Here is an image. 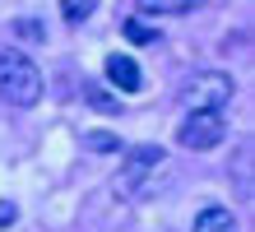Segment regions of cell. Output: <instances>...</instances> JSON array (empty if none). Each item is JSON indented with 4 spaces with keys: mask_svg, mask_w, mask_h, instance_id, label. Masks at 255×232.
I'll list each match as a JSON object with an SVG mask.
<instances>
[{
    "mask_svg": "<svg viewBox=\"0 0 255 232\" xmlns=\"http://www.w3.org/2000/svg\"><path fill=\"white\" fill-rule=\"evenodd\" d=\"M42 98V70L23 51H0V102L33 107Z\"/></svg>",
    "mask_w": 255,
    "mask_h": 232,
    "instance_id": "1",
    "label": "cell"
},
{
    "mask_svg": "<svg viewBox=\"0 0 255 232\" xmlns=\"http://www.w3.org/2000/svg\"><path fill=\"white\" fill-rule=\"evenodd\" d=\"M228 98H232V74H223V70H204V74H195L181 88L186 112H223Z\"/></svg>",
    "mask_w": 255,
    "mask_h": 232,
    "instance_id": "2",
    "label": "cell"
},
{
    "mask_svg": "<svg viewBox=\"0 0 255 232\" xmlns=\"http://www.w3.org/2000/svg\"><path fill=\"white\" fill-rule=\"evenodd\" d=\"M223 135H228V126H223V116H218V112H190V116L181 121V130H176V139H181L186 149H195V153L218 149V144H223Z\"/></svg>",
    "mask_w": 255,
    "mask_h": 232,
    "instance_id": "3",
    "label": "cell"
},
{
    "mask_svg": "<svg viewBox=\"0 0 255 232\" xmlns=\"http://www.w3.org/2000/svg\"><path fill=\"white\" fill-rule=\"evenodd\" d=\"M162 158H167V153H162L158 144H144V149H130V158H126V167L121 172H116V195H134L139 191V186L148 181L162 167Z\"/></svg>",
    "mask_w": 255,
    "mask_h": 232,
    "instance_id": "4",
    "label": "cell"
},
{
    "mask_svg": "<svg viewBox=\"0 0 255 232\" xmlns=\"http://www.w3.org/2000/svg\"><path fill=\"white\" fill-rule=\"evenodd\" d=\"M107 79H112V88H121V93H139L144 88V74H139V65H134L126 51L107 56Z\"/></svg>",
    "mask_w": 255,
    "mask_h": 232,
    "instance_id": "5",
    "label": "cell"
},
{
    "mask_svg": "<svg viewBox=\"0 0 255 232\" xmlns=\"http://www.w3.org/2000/svg\"><path fill=\"white\" fill-rule=\"evenodd\" d=\"M190 232H237V219H232V209L214 205V209H200V214H195V228Z\"/></svg>",
    "mask_w": 255,
    "mask_h": 232,
    "instance_id": "6",
    "label": "cell"
},
{
    "mask_svg": "<svg viewBox=\"0 0 255 232\" xmlns=\"http://www.w3.org/2000/svg\"><path fill=\"white\" fill-rule=\"evenodd\" d=\"M93 9H98L93 0H65V5H61V14H65L70 23H79V19H88V14H93Z\"/></svg>",
    "mask_w": 255,
    "mask_h": 232,
    "instance_id": "7",
    "label": "cell"
},
{
    "mask_svg": "<svg viewBox=\"0 0 255 232\" xmlns=\"http://www.w3.org/2000/svg\"><path fill=\"white\" fill-rule=\"evenodd\" d=\"M126 37H130V42H153L158 33H153L148 23H139V19H126Z\"/></svg>",
    "mask_w": 255,
    "mask_h": 232,
    "instance_id": "8",
    "label": "cell"
},
{
    "mask_svg": "<svg viewBox=\"0 0 255 232\" xmlns=\"http://www.w3.org/2000/svg\"><path fill=\"white\" fill-rule=\"evenodd\" d=\"M190 9H195V5H153V0H144L134 14H190Z\"/></svg>",
    "mask_w": 255,
    "mask_h": 232,
    "instance_id": "9",
    "label": "cell"
},
{
    "mask_svg": "<svg viewBox=\"0 0 255 232\" xmlns=\"http://www.w3.org/2000/svg\"><path fill=\"white\" fill-rule=\"evenodd\" d=\"M84 144H88V149H98V153H112V149H116V135H107V130H93V135L84 139Z\"/></svg>",
    "mask_w": 255,
    "mask_h": 232,
    "instance_id": "10",
    "label": "cell"
},
{
    "mask_svg": "<svg viewBox=\"0 0 255 232\" xmlns=\"http://www.w3.org/2000/svg\"><path fill=\"white\" fill-rule=\"evenodd\" d=\"M14 223V205H9V200H0V228H9Z\"/></svg>",
    "mask_w": 255,
    "mask_h": 232,
    "instance_id": "11",
    "label": "cell"
}]
</instances>
